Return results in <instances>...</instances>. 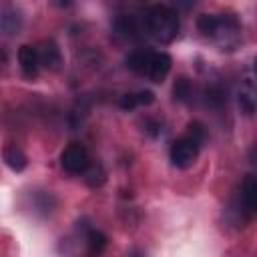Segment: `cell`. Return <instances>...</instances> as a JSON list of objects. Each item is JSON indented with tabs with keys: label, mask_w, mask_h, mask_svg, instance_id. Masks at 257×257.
I'll return each instance as SVG.
<instances>
[{
	"label": "cell",
	"mask_w": 257,
	"mask_h": 257,
	"mask_svg": "<svg viewBox=\"0 0 257 257\" xmlns=\"http://www.w3.org/2000/svg\"><path fill=\"white\" fill-rule=\"evenodd\" d=\"M145 28L149 36L161 44H169L177 38L179 32V18L177 12L169 6H153L145 16Z\"/></svg>",
	"instance_id": "1"
},
{
	"label": "cell",
	"mask_w": 257,
	"mask_h": 257,
	"mask_svg": "<svg viewBox=\"0 0 257 257\" xmlns=\"http://www.w3.org/2000/svg\"><path fill=\"white\" fill-rule=\"evenodd\" d=\"M213 42H217L223 50H233L239 44L241 38V24L233 14H219L215 28L209 36Z\"/></svg>",
	"instance_id": "2"
},
{
	"label": "cell",
	"mask_w": 257,
	"mask_h": 257,
	"mask_svg": "<svg viewBox=\"0 0 257 257\" xmlns=\"http://www.w3.org/2000/svg\"><path fill=\"white\" fill-rule=\"evenodd\" d=\"M199 143H195L191 137H185V139H179L173 143L171 147V163L173 167L177 169H189L193 167V163L197 161L199 157Z\"/></svg>",
	"instance_id": "3"
},
{
	"label": "cell",
	"mask_w": 257,
	"mask_h": 257,
	"mask_svg": "<svg viewBox=\"0 0 257 257\" xmlns=\"http://www.w3.org/2000/svg\"><path fill=\"white\" fill-rule=\"evenodd\" d=\"M88 165H90V157H88V151L82 145H76V143L68 145L60 155V167L70 175L84 173Z\"/></svg>",
	"instance_id": "4"
},
{
	"label": "cell",
	"mask_w": 257,
	"mask_h": 257,
	"mask_svg": "<svg viewBox=\"0 0 257 257\" xmlns=\"http://www.w3.org/2000/svg\"><path fill=\"white\" fill-rule=\"evenodd\" d=\"M36 50H38L40 66H42L44 70H48V72L60 70V66H62V54H60L58 44H56L52 38L42 40V42L36 46Z\"/></svg>",
	"instance_id": "5"
},
{
	"label": "cell",
	"mask_w": 257,
	"mask_h": 257,
	"mask_svg": "<svg viewBox=\"0 0 257 257\" xmlns=\"http://www.w3.org/2000/svg\"><path fill=\"white\" fill-rule=\"evenodd\" d=\"M0 26H2V30H4L8 36L18 34V32H20V28H22V12H20L14 4L6 2V4L2 6Z\"/></svg>",
	"instance_id": "6"
},
{
	"label": "cell",
	"mask_w": 257,
	"mask_h": 257,
	"mask_svg": "<svg viewBox=\"0 0 257 257\" xmlns=\"http://www.w3.org/2000/svg\"><path fill=\"white\" fill-rule=\"evenodd\" d=\"M171 64H173V60H171V56H169L167 52H153L151 66H149V74H147V76H149L153 82L161 84V82L167 78V74H169V70H171Z\"/></svg>",
	"instance_id": "7"
},
{
	"label": "cell",
	"mask_w": 257,
	"mask_h": 257,
	"mask_svg": "<svg viewBox=\"0 0 257 257\" xmlns=\"http://www.w3.org/2000/svg\"><path fill=\"white\" fill-rule=\"evenodd\" d=\"M239 106L245 114H253L257 110V80L247 78L239 88Z\"/></svg>",
	"instance_id": "8"
},
{
	"label": "cell",
	"mask_w": 257,
	"mask_h": 257,
	"mask_svg": "<svg viewBox=\"0 0 257 257\" xmlns=\"http://www.w3.org/2000/svg\"><path fill=\"white\" fill-rule=\"evenodd\" d=\"M18 62H20V68L24 72V76L32 78L36 76L38 68H40V58H38V50L28 46V44H22L18 48Z\"/></svg>",
	"instance_id": "9"
},
{
	"label": "cell",
	"mask_w": 257,
	"mask_h": 257,
	"mask_svg": "<svg viewBox=\"0 0 257 257\" xmlns=\"http://www.w3.org/2000/svg\"><path fill=\"white\" fill-rule=\"evenodd\" d=\"M151 58L153 52L147 48H137L126 56V68L137 72V74H149V66H151Z\"/></svg>",
	"instance_id": "10"
},
{
	"label": "cell",
	"mask_w": 257,
	"mask_h": 257,
	"mask_svg": "<svg viewBox=\"0 0 257 257\" xmlns=\"http://www.w3.org/2000/svg\"><path fill=\"white\" fill-rule=\"evenodd\" d=\"M2 159H4L6 167H8V169H12L14 173L24 171V169H26V165H28L26 155H24L16 145H8V147H4V151H2Z\"/></svg>",
	"instance_id": "11"
},
{
	"label": "cell",
	"mask_w": 257,
	"mask_h": 257,
	"mask_svg": "<svg viewBox=\"0 0 257 257\" xmlns=\"http://www.w3.org/2000/svg\"><path fill=\"white\" fill-rule=\"evenodd\" d=\"M241 197L243 205L247 211L257 215V175H247L241 187Z\"/></svg>",
	"instance_id": "12"
},
{
	"label": "cell",
	"mask_w": 257,
	"mask_h": 257,
	"mask_svg": "<svg viewBox=\"0 0 257 257\" xmlns=\"http://www.w3.org/2000/svg\"><path fill=\"white\" fill-rule=\"evenodd\" d=\"M137 32H139V26H137L135 16H118L114 20V36L128 40V38H135Z\"/></svg>",
	"instance_id": "13"
},
{
	"label": "cell",
	"mask_w": 257,
	"mask_h": 257,
	"mask_svg": "<svg viewBox=\"0 0 257 257\" xmlns=\"http://www.w3.org/2000/svg\"><path fill=\"white\" fill-rule=\"evenodd\" d=\"M82 175H84L86 185L92 187V189L100 187V185L106 181V171H104V167H102L100 163H92V161H90V165L86 167V171H84Z\"/></svg>",
	"instance_id": "14"
},
{
	"label": "cell",
	"mask_w": 257,
	"mask_h": 257,
	"mask_svg": "<svg viewBox=\"0 0 257 257\" xmlns=\"http://www.w3.org/2000/svg\"><path fill=\"white\" fill-rule=\"evenodd\" d=\"M106 235L96 231V229H88L86 231V245H88V251L90 253H102L104 247H106Z\"/></svg>",
	"instance_id": "15"
},
{
	"label": "cell",
	"mask_w": 257,
	"mask_h": 257,
	"mask_svg": "<svg viewBox=\"0 0 257 257\" xmlns=\"http://www.w3.org/2000/svg\"><path fill=\"white\" fill-rule=\"evenodd\" d=\"M173 96H175V100H179V102L189 100V96H191V80H189L187 76H179V78L175 80Z\"/></svg>",
	"instance_id": "16"
},
{
	"label": "cell",
	"mask_w": 257,
	"mask_h": 257,
	"mask_svg": "<svg viewBox=\"0 0 257 257\" xmlns=\"http://www.w3.org/2000/svg\"><path fill=\"white\" fill-rule=\"evenodd\" d=\"M189 137L195 141V143H199V145H203V141L207 139V133H205V126L201 124V122H191L189 124Z\"/></svg>",
	"instance_id": "17"
},
{
	"label": "cell",
	"mask_w": 257,
	"mask_h": 257,
	"mask_svg": "<svg viewBox=\"0 0 257 257\" xmlns=\"http://www.w3.org/2000/svg\"><path fill=\"white\" fill-rule=\"evenodd\" d=\"M118 106L122 110H133L135 106H139L137 102V92H124L120 98H118Z\"/></svg>",
	"instance_id": "18"
},
{
	"label": "cell",
	"mask_w": 257,
	"mask_h": 257,
	"mask_svg": "<svg viewBox=\"0 0 257 257\" xmlns=\"http://www.w3.org/2000/svg\"><path fill=\"white\" fill-rule=\"evenodd\" d=\"M137 102H139L141 106H149V104H153V102H155V92L149 90V88L139 90V92H137Z\"/></svg>",
	"instance_id": "19"
},
{
	"label": "cell",
	"mask_w": 257,
	"mask_h": 257,
	"mask_svg": "<svg viewBox=\"0 0 257 257\" xmlns=\"http://www.w3.org/2000/svg\"><path fill=\"white\" fill-rule=\"evenodd\" d=\"M195 4H197V0H173L175 12H189Z\"/></svg>",
	"instance_id": "20"
},
{
	"label": "cell",
	"mask_w": 257,
	"mask_h": 257,
	"mask_svg": "<svg viewBox=\"0 0 257 257\" xmlns=\"http://www.w3.org/2000/svg\"><path fill=\"white\" fill-rule=\"evenodd\" d=\"M50 4L52 6H56V8H70L72 4H74V0H50Z\"/></svg>",
	"instance_id": "21"
},
{
	"label": "cell",
	"mask_w": 257,
	"mask_h": 257,
	"mask_svg": "<svg viewBox=\"0 0 257 257\" xmlns=\"http://www.w3.org/2000/svg\"><path fill=\"white\" fill-rule=\"evenodd\" d=\"M251 74H253V78L257 80V58H255L253 64H251Z\"/></svg>",
	"instance_id": "22"
}]
</instances>
